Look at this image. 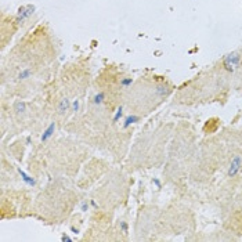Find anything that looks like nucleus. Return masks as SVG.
<instances>
[{"label": "nucleus", "instance_id": "12", "mask_svg": "<svg viewBox=\"0 0 242 242\" xmlns=\"http://www.w3.org/2000/svg\"><path fill=\"white\" fill-rule=\"evenodd\" d=\"M78 108H79V101H75V103H73V109L78 111Z\"/></svg>", "mask_w": 242, "mask_h": 242}, {"label": "nucleus", "instance_id": "5", "mask_svg": "<svg viewBox=\"0 0 242 242\" xmlns=\"http://www.w3.org/2000/svg\"><path fill=\"white\" fill-rule=\"evenodd\" d=\"M54 129H56V123H51L50 126H48L47 129H46V131H44V134L42 136V141L44 143V141H47L48 139H50L51 136H53V133H54Z\"/></svg>", "mask_w": 242, "mask_h": 242}, {"label": "nucleus", "instance_id": "8", "mask_svg": "<svg viewBox=\"0 0 242 242\" xmlns=\"http://www.w3.org/2000/svg\"><path fill=\"white\" fill-rule=\"evenodd\" d=\"M26 109V104L22 103V101H18V103H15V111L18 112V114H24Z\"/></svg>", "mask_w": 242, "mask_h": 242}, {"label": "nucleus", "instance_id": "9", "mask_svg": "<svg viewBox=\"0 0 242 242\" xmlns=\"http://www.w3.org/2000/svg\"><path fill=\"white\" fill-rule=\"evenodd\" d=\"M104 98H105V93H103V91H100V93H97L96 96H94V98H93V103L96 104V105H98V104H101L104 101Z\"/></svg>", "mask_w": 242, "mask_h": 242}, {"label": "nucleus", "instance_id": "10", "mask_svg": "<svg viewBox=\"0 0 242 242\" xmlns=\"http://www.w3.org/2000/svg\"><path fill=\"white\" fill-rule=\"evenodd\" d=\"M122 116V108H119L118 109V112H116V115H115V118H114V121H118L119 118Z\"/></svg>", "mask_w": 242, "mask_h": 242}, {"label": "nucleus", "instance_id": "11", "mask_svg": "<svg viewBox=\"0 0 242 242\" xmlns=\"http://www.w3.org/2000/svg\"><path fill=\"white\" fill-rule=\"evenodd\" d=\"M121 227H122V231H123V232H127V224H126V223L122 221L121 223Z\"/></svg>", "mask_w": 242, "mask_h": 242}, {"label": "nucleus", "instance_id": "3", "mask_svg": "<svg viewBox=\"0 0 242 242\" xmlns=\"http://www.w3.org/2000/svg\"><path fill=\"white\" fill-rule=\"evenodd\" d=\"M33 73H35V69L33 68H29V66H26V68H21L17 73V80L18 82H25V80H28V79L32 78Z\"/></svg>", "mask_w": 242, "mask_h": 242}, {"label": "nucleus", "instance_id": "6", "mask_svg": "<svg viewBox=\"0 0 242 242\" xmlns=\"http://www.w3.org/2000/svg\"><path fill=\"white\" fill-rule=\"evenodd\" d=\"M140 121V118L139 116H134V115H131V116H127L126 119H125V123H123V127L126 129L129 127L130 125H133V123H137V122Z\"/></svg>", "mask_w": 242, "mask_h": 242}, {"label": "nucleus", "instance_id": "2", "mask_svg": "<svg viewBox=\"0 0 242 242\" xmlns=\"http://www.w3.org/2000/svg\"><path fill=\"white\" fill-rule=\"evenodd\" d=\"M241 166H242V158L240 157V155H235V157L232 158V161H231V163H230V166H228L227 176L231 177V179H232V177H235L238 173H240Z\"/></svg>", "mask_w": 242, "mask_h": 242}, {"label": "nucleus", "instance_id": "13", "mask_svg": "<svg viewBox=\"0 0 242 242\" xmlns=\"http://www.w3.org/2000/svg\"><path fill=\"white\" fill-rule=\"evenodd\" d=\"M87 208H89V205L86 203V202H82V209H83V210H86V209H87Z\"/></svg>", "mask_w": 242, "mask_h": 242}, {"label": "nucleus", "instance_id": "4", "mask_svg": "<svg viewBox=\"0 0 242 242\" xmlns=\"http://www.w3.org/2000/svg\"><path fill=\"white\" fill-rule=\"evenodd\" d=\"M69 107H71V101L68 98H62L58 104V114H65L69 109Z\"/></svg>", "mask_w": 242, "mask_h": 242}, {"label": "nucleus", "instance_id": "7", "mask_svg": "<svg viewBox=\"0 0 242 242\" xmlns=\"http://www.w3.org/2000/svg\"><path fill=\"white\" fill-rule=\"evenodd\" d=\"M131 83H133V79H131V78H129V76L121 78V87H122V89H127V87H130Z\"/></svg>", "mask_w": 242, "mask_h": 242}, {"label": "nucleus", "instance_id": "1", "mask_svg": "<svg viewBox=\"0 0 242 242\" xmlns=\"http://www.w3.org/2000/svg\"><path fill=\"white\" fill-rule=\"evenodd\" d=\"M223 65H224V68L227 69L228 72H234L235 69L241 65V56H240V53L234 51V53L226 56L224 60H223Z\"/></svg>", "mask_w": 242, "mask_h": 242}]
</instances>
